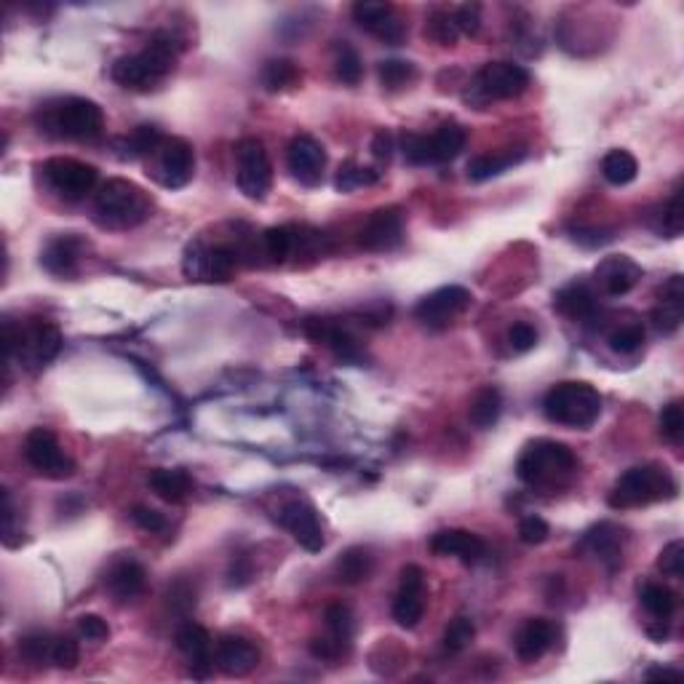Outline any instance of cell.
Segmentation results:
<instances>
[{"label": "cell", "mask_w": 684, "mask_h": 684, "mask_svg": "<svg viewBox=\"0 0 684 684\" xmlns=\"http://www.w3.org/2000/svg\"><path fill=\"white\" fill-rule=\"evenodd\" d=\"M182 46L169 33L153 35V41L147 43L145 51L129 54V57L115 59L110 67V78H113L121 89L129 91H150L166 81V75L177 67Z\"/></svg>", "instance_id": "1"}, {"label": "cell", "mask_w": 684, "mask_h": 684, "mask_svg": "<svg viewBox=\"0 0 684 684\" xmlns=\"http://www.w3.org/2000/svg\"><path fill=\"white\" fill-rule=\"evenodd\" d=\"M580 463L575 452L567 444L551 439L530 441L524 452L516 460V476L527 487L554 492V489L570 484V479L578 473Z\"/></svg>", "instance_id": "2"}, {"label": "cell", "mask_w": 684, "mask_h": 684, "mask_svg": "<svg viewBox=\"0 0 684 684\" xmlns=\"http://www.w3.org/2000/svg\"><path fill=\"white\" fill-rule=\"evenodd\" d=\"M153 212V198L131 180H107L94 198V220L99 228L129 230L137 228Z\"/></svg>", "instance_id": "3"}, {"label": "cell", "mask_w": 684, "mask_h": 684, "mask_svg": "<svg viewBox=\"0 0 684 684\" xmlns=\"http://www.w3.org/2000/svg\"><path fill=\"white\" fill-rule=\"evenodd\" d=\"M671 497H676V481L668 468L658 463H644L628 468L615 481L607 503L615 511H628V508H642V505L671 500Z\"/></svg>", "instance_id": "4"}, {"label": "cell", "mask_w": 684, "mask_h": 684, "mask_svg": "<svg viewBox=\"0 0 684 684\" xmlns=\"http://www.w3.org/2000/svg\"><path fill=\"white\" fill-rule=\"evenodd\" d=\"M543 415L564 428H580L586 431L602 415V393L594 385L567 380L554 385L543 399Z\"/></svg>", "instance_id": "5"}, {"label": "cell", "mask_w": 684, "mask_h": 684, "mask_svg": "<svg viewBox=\"0 0 684 684\" xmlns=\"http://www.w3.org/2000/svg\"><path fill=\"white\" fill-rule=\"evenodd\" d=\"M530 70L513 62H489L479 70L476 81L465 91V102L473 107H484L492 99H516L530 89Z\"/></svg>", "instance_id": "6"}, {"label": "cell", "mask_w": 684, "mask_h": 684, "mask_svg": "<svg viewBox=\"0 0 684 684\" xmlns=\"http://www.w3.org/2000/svg\"><path fill=\"white\" fill-rule=\"evenodd\" d=\"M46 126L57 129V137L91 142L105 129V113L94 99L70 97L46 110Z\"/></svg>", "instance_id": "7"}, {"label": "cell", "mask_w": 684, "mask_h": 684, "mask_svg": "<svg viewBox=\"0 0 684 684\" xmlns=\"http://www.w3.org/2000/svg\"><path fill=\"white\" fill-rule=\"evenodd\" d=\"M236 182L238 190L249 201H265L273 185V166H270L268 150L257 137H244L236 145Z\"/></svg>", "instance_id": "8"}, {"label": "cell", "mask_w": 684, "mask_h": 684, "mask_svg": "<svg viewBox=\"0 0 684 684\" xmlns=\"http://www.w3.org/2000/svg\"><path fill=\"white\" fill-rule=\"evenodd\" d=\"M153 158L155 161L147 174H150L158 185H163V188H185V185L193 180V174H196V150H193V145H190L188 139H163V145L158 147V153H155Z\"/></svg>", "instance_id": "9"}, {"label": "cell", "mask_w": 684, "mask_h": 684, "mask_svg": "<svg viewBox=\"0 0 684 684\" xmlns=\"http://www.w3.org/2000/svg\"><path fill=\"white\" fill-rule=\"evenodd\" d=\"M25 457L35 473L46 479L62 481L75 473V460L67 455L49 428H33L25 439Z\"/></svg>", "instance_id": "10"}, {"label": "cell", "mask_w": 684, "mask_h": 684, "mask_svg": "<svg viewBox=\"0 0 684 684\" xmlns=\"http://www.w3.org/2000/svg\"><path fill=\"white\" fill-rule=\"evenodd\" d=\"M43 177L49 188L65 201H83L91 190L97 188L99 171L91 163L75 161V158H49L43 163Z\"/></svg>", "instance_id": "11"}, {"label": "cell", "mask_w": 684, "mask_h": 684, "mask_svg": "<svg viewBox=\"0 0 684 684\" xmlns=\"http://www.w3.org/2000/svg\"><path fill=\"white\" fill-rule=\"evenodd\" d=\"M276 519L284 530H289V535H292L305 551L318 554V551L324 548V524H321V516H318V511L308 503V500H302V497L300 500H289V503H284L278 508Z\"/></svg>", "instance_id": "12"}, {"label": "cell", "mask_w": 684, "mask_h": 684, "mask_svg": "<svg viewBox=\"0 0 684 684\" xmlns=\"http://www.w3.org/2000/svg\"><path fill=\"white\" fill-rule=\"evenodd\" d=\"M471 300V292L465 286H441V289L425 294L423 300L417 302L415 318L423 321L425 326L439 329V326L452 324L457 316H463L465 310L471 308Z\"/></svg>", "instance_id": "13"}, {"label": "cell", "mask_w": 684, "mask_h": 684, "mask_svg": "<svg viewBox=\"0 0 684 684\" xmlns=\"http://www.w3.org/2000/svg\"><path fill=\"white\" fill-rule=\"evenodd\" d=\"M353 22L375 35L377 41L388 43V46H399L407 38V25L401 22L393 3H375V0H359L353 3Z\"/></svg>", "instance_id": "14"}, {"label": "cell", "mask_w": 684, "mask_h": 684, "mask_svg": "<svg viewBox=\"0 0 684 684\" xmlns=\"http://www.w3.org/2000/svg\"><path fill=\"white\" fill-rule=\"evenodd\" d=\"M575 551L594 556L607 572H618L623 567V556H626V530H620L618 524L612 522L596 524L580 538Z\"/></svg>", "instance_id": "15"}, {"label": "cell", "mask_w": 684, "mask_h": 684, "mask_svg": "<svg viewBox=\"0 0 684 684\" xmlns=\"http://www.w3.org/2000/svg\"><path fill=\"white\" fill-rule=\"evenodd\" d=\"M17 351L19 359L25 361L27 367H46L62 351V332L49 321H35L27 329H19ZM17 351H14V356H17Z\"/></svg>", "instance_id": "16"}, {"label": "cell", "mask_w": 684, "mask_h": 684, "mask_svg": "<svg viewBox=\"0 0 684 684\" xmlns=\"http://www.w3.org/2000/svg\"><path fill=\"white\" fill-rule=\"evenodd\" d=\"M286 166L292 171V177L305 188H318L324 180L326 169V150L318 139L300 134L294 137L286 147Z\"/></svg>", "instance_id": "17"}, {"label": "cell", "mask_w": 684, "mask_h": 684, "mask_svg": "<svg viewBox=\"0 0 684 684\" xmlns=\"http://www.w3.org/2000/svg\"><path fill=\"white\" fill-rule=\"evenodd\" d=\"M404 233H407V217L401 209L391 206L369 217L359 233V244L367 252H393L404 244Z\"/></svg>", "instance_id": "18"}, {"label": "cell", "mask_w": 684, "mask_h": 684, "mask_svg": "<svg viewBox=\"0 0 684 684\" xmlns=\"http://www.w3.org/2000/svg\"><path fill=\"white\" fill-rule=\"evenodd\" d=\"M425 615V572L417 564L401 570L399 594L393 599V620L401 628H417Z\"/></svg>", "instance_id": "19"}, {"label": "cell", "mask_w": 684, "mask_h": 684, "mask_svg": "<svg viewBox=\"0 0 684 684\" xmlns=\"http://www.w3.org/2000/svg\"><path fill=\"white\" fill-rule=\"evenodd\" d=\"M174 642L180 652L190 660V674L196 679H206L214 668V652H212V634L204 626H198L193 620L182 623Z\"/></svg>", "instance_id": "20"}, {"label": "cell", "mask_w": 684, "mask_h": 684, "mask_svg": "<svg viewBox=\"0 0 684 684\" xmlns=\"http://www.w3.org/2000/svg\"><path fill=\"white\" fill-rule=\"evenodd\" d=\"M214 663L222 674L228 676H246L252 674L257 663H260V650L257 644L244 639V636L225 634L214 647Z\"/></svg>", "instance_id": "21"}, {"label": "cell", "mask_w": 684, "mask_h": 684, "mask_svg": "<svg viewBox=\"0 0 684 684\" xmlns=\"http://www.w3.org/2000/svg\"><path fill=\"white\" fill-rule=\"evenodd\" d=\"M596 284L602 289L607 297H623L639 284L642 278V268L636 265L631 257L626 254H612V257H604L594 270Z\"/></svg>", "instance_id": "22"}, {"label": "cell", "mask_w": 684, "mask_h": 684, "mask_svg": "<svg viewBox=\"0 0 684 684\" xmlns=\"http://www.w3.org/2000/svg\"><path fill=\"white\" fill-rule=\"evenodd\" d=\"M83 252H86V241L81 236H75V233L54 236L41 249V265L46 273L57 278L75 276Z\"/></svg>", "instance_id": "23"}, {"label": "cell", "mask_w": 684, "mask_h": 684, "mask_svg": "<svg viewBox=\"0 0 684 684\" xmlns=\"http://www.w3.org/2000/svg\"><path fill=\"white\" fill-rule=\"evenodd\" d=\"M305 334H308L310 340L324 342L326 348H332L337 359L348 361V364H361V361L367 359L359 340L351 332H345L342 326H334L332 321H326V318H310L308 324H305Z\"/></svg>", "instance_id": "24"}, {"label": "cell", "mask_w": 684, "mask_h": 684, "mask_svg": "<svg viewBox=\"0 0 684 684\" xmlns=\"http://www.w3.org/2000/svg\"><path fill=\"white\" fill-rule=\"evenodd\" d=\"M431 551L436 556H455L460 562L473 564L487 556V543L468 530H441L431 538Z\"/></svg>", "instance_id": "25"}, {"label": "cell", "mask_w": 684, "mask_h": 684, "mask_svg": "<svg viewBox=\"0 0 684 684\" xmlns=\"http://www.w3.org/2000/svg\"><path fill=\"white\" fill-rule=\"evenodd\" d=\"M554 639H556V628L551 620L532 618L519 628L513 647H516L519 660H524V663H535V660L543 658V655L554 647Z\"/></svg>", "instance_id": "26"}, {"label": "cell", "mask_w": 684, "mask_h": 684, "mask_svg": "<svg viewBox=\"0 0 684 684\" xmlns=\"http://www.w3.org/2000/svg\"><path fill=\"white\" fill-rule=\"evenodd\" d=\"M684 321V284L682 276H671L666 284L660 286L658 308L652 310V324L658 332L674 334Z\"/></svg>", "instance_id": "27"}, {"label": "cell", "mask_w": 684, "mask_h": 684, "mask_svg": "<svg viewBox=\"0 0 684 684\" xmlns=\"http://www.w3.org/2000/svg\"><path fill=\"white\" fill-rule=\"evenodd\" d=\"M554 308H556V313H562L564 318H572V321H588V318L596 316V310H599V300H596V294L591 286L570 284L554 294Z\"/></svg>", "instance_id": "28"}, {"label": "cell", "mask_w": 684, "mask_h": 684, "mask_svg": "<svg viewBox=\"0 0 684 684\" xmlns=\"http://www.w3.org/2000/svg\"><path fill=\"white\" fill-rule=\"evenodd\" d=\"M145 583V567L139 562H134V559L118 562L113 570L107 572V588H110V594H113L118 602H131V599H137V596L145 591Z\"/></svg>", "instance_id": "29"}, {"label": "cell", "mask_w": 684, "mask_h": 684, "mask_svg": "<svg viewBox=\"0 0 684 684\" xmlns=\"http://www.w3.org/2000/svg\"><path fill=\"white\" fill-rule=\"evenodd\" d=\"M372 570H375V556H372V551L364 546H351L337 556V562H334V580L345 583V586H356V583H364V580L372 578Z\"/></svg>", "instance_id": "30"}, {"label": "cell", "mask_w": 684, "mask_h": 684, "mask_svg": "<svg viewBox=\"0 0 684 684\" xmlns=\"http://www.w3.org/2000/svg\"><path fill=\"white\" fill-rule=\"evenodd\" d=\"M147 487L153 489L163 503L177 505L188 500L190 489H193V481H190L188 473L180 471V468H155V471H150V476H147Z\"/></svg>", "instance_id": "31"}, {"label": "cell", "mask_w": 684, "mask_h": 684, "mask_svg": "<svg viewBox=\"0 0 684 684\" xmlns=\"http://www.w3.org/2000/svg\"><path fill=\"white\" fill-rule=\"evenodd\" d=\"M524 158H527V150H524V147L476 155V158H471V163H468V180L487 182L492 180V177H500L503 171H508L511 166H516V163H522Z\"/></svg>", "instance_id": "32"}, {"label": "cell", "mask_w": 684, "mask_h": 684, "mask_svg": "<svg viewBox=\"0 0 684 684\" xmlns=\"http://www.w3.org/2000/svg\"><path fill=\"white\" fill-rule=\"evenodd\" d=\"M468 134L460 123H444L428 137V163H449L465 150Z\"/></svg>", "instance_id": "33"}, {"label": "cell", "mask_w": 684, "mask_h": 684, "mask_svg": "<svg viewBox=\"0 0 684 684\" xmlns=\"http://www.w3.org/2000/svg\"><path fill=\"white\" fill-rule=\"evenodd\" d=\"M500 415H503V393L497 391L495 385L479 388L471 399V407H468V420H471L473 428L489 431L500 420Z\"/></svg>", "instance_id": "34"}, {"label": "cell", "mask_w": 684, "mask_h": 684, "mask_svg": "<svg viewBox=\"0 0 684 684\" xmlns=\"http://www.w3.org/2000/svg\"><path fill=\"white\" fill-rule=\"evenodd\" d=\"M302 81V70L292 59H270L262 67V86L273 94L286 89H294Z\"/></svg>", "instance_id": "35"}, {"label": "cell", "mask_w": 684, "mask_h": 684, "mask_svg": "<svg viewBox=\"0 0 684 684\" xmlns=\"http://www.w3.org/2000/svg\"><path fill=\"white\" fill-rule=\"evenodd\" d=\"M639 174V163L628 150H610L602 161V177L615 188L631 185Z\"/></svg>", "instance_id": "36"}, {"label": "cell", "mask_w": 684, "mask_h": 684, "mask_svg": "<svg viewBox=\"0 0 684 684\" xmlns=\"http://www.w3.org/2000/svg\"><path fill=\"white\" fill-rule=\"evenodd\" d=\"M163 145V134L158 126L142 123L131 131L129 137L123 139V158H153L158 153V147Z\"/></svg>", "instance_id": "37"}, {"label": "cell", "mask_w": 684, "mask_h": 684, "mask_svg": "<svg viewBox=\"0 0 684 684\" xmlns=\"http://www.w3.org/2000/svg\"><path fill=\"white\" fill-rule=\"evenodd\" d=\"M639 602L655 620H668L676 612V594L663 583H647L639 594Z\"/></svg>", "instance_id": "38"}, {"label": "cell", "mask_w": 684, "mask_h": 684, "mask_svg": "<svg viewBox=\"0 0 684 684\" xmlns=\"http://www.w3.org/2000/svg\"><path fill=\"white\" fill-rule=\"evenodd\" d=\"M425 38L436 43V46H441V49H452V46H457L460 30H457L455 25V14H449V11L441 9L431 11L428 19H425Z\"/></svg>", "instance_id": "39"}, {"label": "cell", "mask_w": 684, "mask_h": 684, "mask_svg": "<svg viewBox=\"0 0 684 684\" xmlns=\"http://www.w3.org/2000/svg\"><path fill=\"white\" fill-rule=\"evenodd\" d=\"M334 73L348 86H359L361 78H364V62H361V54L353 49L351 43L340 41L334 46Z\"/></svg>", "instance_id": "40"}, {"label": "cell", "mask_w": 684, "mask_h": 684, "mask_svg": "<svg viewBox=\"0 0 684 684\" xmlns=\"http://www.w3.org/2000/svg\"><path fill=\"white\" fill-rule=\"evenodd\" d=\"M324 620H326V628H329V636H332L334 642L340 644V647H345V650H351L353 631H356L351 607H345V604H340V602L329 604L324 612Z\"/></svg>", "instance_id": "41"}, {"label": "cell", "mask_w": 684, "mask_h": 684, "mask_svg": "<svg viewBox=\"0 0 684 684\" xmlns=\"http://www.w3.org/2000/svg\"><path fill=\"white\" fill-rule=\"evenodd\" d=\"M377 75H380L383 89L401 91L417 81V67L407 62V59H385L377 67Z\"/></svg>", "instance_id": "42"}, {"label": "cell", "mask_w": 684, "mask_h": 684, "mask_svg": "<svg viewBox=\"0 0 684 684\" xmlns=\"http://www.w3.org/2000/svg\"><path fill=\"white\" fill-rule=\"evenodd\" d=\"M380 180V171L367 169V166H359L356 161L342 163L340 171H337V180H334V188L340 193H353L356 188H367V185H375Z\"/></svg>", "instance_id": "43"}, {"label": "cell", "mask_w": 684, "mask_h": 684, "mask_svg": "<svg viewBox=\"0 0 684 684\" xmlns=\"http://www.w3.org/2000/svg\"><path fill=\"white\" fill-rule=\"evenodd\" d=\"M238 268V252L233 246H209V281L225 284Z\"/></svg>", "instance_id": "44"}, {"label": "cell", "mask_w": 684, "mask_h": 684, "mask_svg": "<svg viewBox=\"0 0 684 684\" xmlns=\"http://www.w3.org/2000/svg\"><path fill=\"white\" fill-rule=\"evenodd\" d=\"M182 273L188 281H209V246L204 241H190L182 254Z\"/></svg>", "instance_id": "45"}, {"label": "cell", "mask_w": 684, "mask_h": 684, "mask_svg": "<svg viewBox=\"0 0 684 684\" xmlns=\"http://www.w3.org/2000/svg\"><path fill=\"white\" fill-rule=\"evenodd\" d=\"M262 246H265V254H268L270 260L286 262L292 257L294 246H297V236H294L292 228H270L262 236Z\"/></svg>", "instance_id": "46"}, {"label": "cell", "mask_w": 684, "mask_h": 684, "mask_svg": "<svg viewBox=\"0 0 684 684\" xmlns=\"http://www.w3.org/2000/svg\"><path fill=\"white\" fill-rule=\"evenodd\" d=\"M473 636H476L473 620L465 618V615H457V618L449 620V626L444 628V647H447L449 652H463L465 647H471Z\"/></svg>", "instance_id": "47"}, {"label": "cell", "mask_w": 684, "mask_h": 684, "mask_svg": "<svg viewBox=\"0 0 684 684\" xmlns=\"http://www.w3.org/2000/svg\"><path fill=\"white\" fill-rule=\"evenodd\" d=\"M54 642L57 639H51L49 634H27L25 639H19V655L33 666H43L46 660H51Z\"/></svg>", "instance_id": "48"}, {"label": "cell", "mask_w": 684, "mask_h": 684, "mask_svg": "<svg viewBox=\"0 0 684 684\" xmlns=\"http://www.w3.org/2000/svg\"><path fill=\"white\" fill-rule=\"evenodd\" d=\"M684 230V209H682V190H674V196L668 198V204L660 212L658 233L668 238L682 236Z\"/></svg>", "instance_id": "49"}, {"label": "cell", "mask_w": 684, "mask_h": 684, "mask_svg": "<svg viewBox=\"0 0 684 684\" xmlns=\"http://www.w3.org/2000/svg\"><path fill=\"white\" fill-rule=\"evenodd\" d=\"M660 433L663 439L671 441L674 447H679L684 439V412H682V401H671L663 407L660 412Z\"/></svg>", "instance_id": "50"}, {"label": "cell", "mask_w": 684, "mask_h": 684, "mask_svg": "<svg viewBox=\"0 0 684 684\" xmlns=\"http://www.w3.org/2000/svg\"><path fill=\"white\" fill-rule=\"evenodd\" d=\"M642 342H644L642 326L626 324V326H620V329H615V332L610 334L607 345H610V351L620 353V356H631V353H636L639 348H642Z\"/></svg>", "instance_id": "51"}, {"label": "cell", "mask_w": 684, "mask_h": 684, "mask_svg": "<svg viewBox=\"0 0 684 684\" xmlns=\"http://www.w3.org/2000/svg\"><path fill=\"white\" fill-rule=\"evenodd\" d=\"M129 519L137 524L142 532H150V535H158V532L169 530V522L161 511H155L150 505H134L129 511Z\"/></svg>", "instance_id": "52"}, {"label": "cell", "mask_w": 684, "mask_h": 684, "mask_svg": "<svg viewBox=\"0 0 684 684\" xmlns=\"http://www.w3.org/2000/svg\"><path fill=\"white\" fill-rule=\"evenodd\" d=\"M658 570L666 575V578L679 580L684 570V543L682 540H671L658 556Z\"/></svg>", "instance_id": "53"}, {"label": "cell", "mask_w": 684, "mask_h": 684, "mask_svg": "<svg viewBox=\"0 0 684 684\" xmlns=\"http://www.w3.org/2000/svg\"><path fill=\"white\" fill-rule=\"evenodd\" d=\"M51 663L59 668H75L81 663V647L75 642L73 636H62L54 642V652H51Z\"/></svg>", "instance_id": "54"}, {"label": "cell", "mask_w": 684, "mask_h": 684, "mask_svg": "<svg viewBox=\"0 0 684 684\" xmlns=\"http://www.w3.org/2000/svg\"><path fill=\"white\" fill-rule=\"evenodd\" d=\"M78 636L91 644H102L110 639V626H107V620L99 618V615H81V618H78Z\"/></svg>", "instance_id": "55"}, {"label": "cell", "mask_w": 684, "mask_h": 684, "mask_svg": "<svg viewBox=\"0 0 684 684\" xmlns=\"http://www.w3.org/2000/svg\"><path fill=\"white\" fill-rule=\"evenodd\" d=\"M548 535H551V530H548V522L546 519H540V516H524L522 522H519V538H522V543H527V546H540V543H546Z\"/></svg>", "instance_id": "56"}, {"label": "cell", "mask_w": 684, "mask_h": 684, "mask_svg": "<svg viewBox=\"0 0 684 684\" xmlns=\"http://www.w3.org/2000/svg\"><path fill=\"white\" fill-rule=\"evenodd\" d=\"M457 30L468 38H476L481 33V6L479 3H465L455 11Z\"/></svg>", "instance_id": "57"}, {"label": "cell", "mask_w": 684, "mask_h": 684, "mask_svg": "<svg viewBox=\"0 0 684 684\" xmlns=\"http://www.w3.org/2000/svg\"><path fill=\"white\" fill-rule=\"evenodd\" d=\"M508 342H511L513 353H527L538 345V329L532 324H513L508 329Z\"/></svg>", "instance_id": "58"}, {"label": "cell", "mask_w": 684, "mask_h": 684, "mask_svg": "<svg viewBox=\"0 0 684 684\" xmlns=\"http://www.w3.org/2000/svg\"><path fill=\"white\" fill-rule=\"evenodd\" d=\"M401 150H404V158L415 166H428V137H420V134H404L401 137Z\"/></svg>", "instance_id": "59"}, {"label": "cell", "mask_w": 684, "mask_h": 684, "mask_svg": "<svg viewBox=\"0 0 684 684\" xmlns=\"http://www.w3.org/2000/svg\"><path fill=\"white\" fill-rule=\"evenodd\" d=\"M169 604L180 612L193 610V607H196V591L182 580V583H177L174 588H169Z\"/></svg>", "instance_id": "60"}, {"label": "cell", "mask_w": 684, "mask_h": 684, "mask_svg": "<svg viewBox=\"0 0 684 684\" xmlns=\"http://www.w3.org/2000/svg\"><path fill=\"white\" fill-rule=\"evenodd\" d=\"M372 155L377 161L388 163L393 155V137L391 131H377L375 139H372Z\"/></svg>", "instance_id": "61"}, {"label": "cell", "mask_w": 684, "mask_h": 684, "mask_svg": "<svg viewBox=\"0 0 684 684\" xmlns=\"http://www.w3.org/2000/svg\"><path fill=\"white\" fill-rule=\"evenodd\" d=\"M644 679H647V682H652V679H682V671L668 666H652L644 671Z\"/></svg>", "instance_id": "62"}]
</instances>
